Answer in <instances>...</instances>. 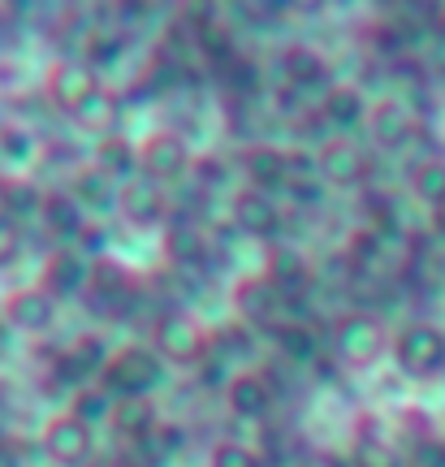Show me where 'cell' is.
Returning <instances> with one entry per match:
<instances>
[{"instance_id":"4316f807","label":"cell","mask_w":445,"mask_h":467,"mask_svg":"<svg viewBox=\"0 0 445 467\" xmlns=\"http://www.w3.org/2000/svg\"><path fill=\"white\" fill-rule=\"evenodd\" d=\"M367 117H372V139L385 143V148H398L407 139V130H411V121H407V113L398 104H377Z\"/></svg>"},{"instance_id":"b9f144b4","label":"cell","mask_w":445,"mask_h":467,"mask_svg":"<svg viewBox=\"0 0 445 467\" xmlns=\"http://www.w3.org/2000/svg\"><path fill=\"white\" fill-rule=\"evenodd\" d=\"M203 385H221V364H203Z\"/></svg>"},{"instance_id":"6da1fadb","label":"cell","mask_w":445,"mask_h":467,"mask_svg":"<svg viewBox=\"0 0 445 467\" xmlns=\"http://www.w3.org/2000/svg\"><path fill=\"white\" fill-rule=\"evenodd\" d=\"M208 347H212V334L186 307H165L151 320V350L169 364H203Z\"/></svg>"},{"instance_id":"d4e9b609","label":"cell","mask_w":445,"mask_h":467,"mask_svg":"<svg viewBox=\"0 0 445 467\" xmlns=\"http://www.w3.org/2000/svg\"><path fill=\"white\" fill-rule=\"evenodd\" d=\"M363 113H367V104H363L359 87H329L320 100V117L329 126H355V121H363Z\"/></svg>"},{"instance_id":"f1b7e54d","label":"cell","mask_w":445,"mask_h":467,"mask_svg":"<svg viewBox=\"0 0 445 467\" xmlns=\"http://www.w3.org/2000/svg\"><path fill=\"white\" fill-rule=\"evenodd\" d=\"M74 416L91 429V424L113 416V399H109L104 389H78V394H74Z\"/></svg>"},{"instance_id":"f546056e","label":"cell","mask_w":445,"mask_h":467,"mask_svg":"<svg viewBox=\"0 0 445 467\" xmlns=\"http://www.w3.org/2000/svg\"><path fill=\"white\" fill-rule=\"evenodd\" d=\"M221 78H225V87H230L233 96H251V91L260 87V69H255V61L233 57L230 66H221Z\"/></svg>"},{"instance_id":"e0dca14e","label":"cell","mask_w":445,"mask_h":467,"mask_svg":"<svg viewBox=\"0 0 445 467\" xmlns=\"http://www.w3.org/2000/svg\"><path fill=\"white\" fill-rule=\"evenodd\" d=\"M87 277H91V265L87 255H78L74 247L66 251H52L48 265H44V295L52 299H69V295H83Z\"/></svg>"},{"instance_id":"3957f363","label":"cell","mask_w":445,"mask_h":467,"mask_svg":"<svg viewBox=\"0 0 445 467\" xmlns=\"http://www.w3.org/2000/svg\"><path fill=\"white\" fill-rule=\"evenodd\" d=\"M329 342L347 368H372L385 350V325L367 312H347V317L333 320Z\"/></svg>"},{"instance_id":"44dd1931","label":"cell","mask_w":445,"mask_h":467,"mask_svg":"<svg viewBox=\"0 0 445 467\" xmlns=\"http://www.w3.org/2000/svg\"><path fill=\"white\" fill-rule=\"evenodd\" d=\"M39 221L48 225V234H57V238H74V243H78V234L87 230L83 203L74 200L69 191H48V195H44V208H39Z\"/></svg>"},{"instance_id":"4fadbf2b","label":"cell","mask_w":445,"mask_h":467,"mask_svg":"<svg viewBox=\"0 0 445 467\" xmlns=\"http://www.w3.org/2000/svg\"><path fill=\"white\" fill-rule=\"evenodd\" d=\"M394 355L398 364L407 368V372H432V368L445 359V337L437 334V329H429V325H411V329H402L394 342Z\"/></svg>"},{"instance_id":"8992f818","label":"cell","mask_w":445,"mask_h":467,"mask_svg":"<svg viewBox=\"0 0 445 467\" xmlns=\"http://www.w3.org/2000/svg\"><path fill=\"white\" fill-rule=\"evenodd\" d=\"M87 299L96 312H109V317H121L126 307L134 303L139 295V282L130 277V268L121 260H109V255H96L91 260V277H87Z\"/></svg>"},{"instance_id":"d590c367","label":"cell","mask_w":445,"mask_h":467,"mask_svg":"<svg viewBox=\"0 0 445 467\" xmlns=\"http://www.w3.org/2000/svg\"><path fill=\"white\" fill-rule=\"evenodd\" d=\"M415 191H419V200L441 203L445 200V169L441 165H424L419 173H415Z\"/></svg>"},{"instance_id":"d6986e66","label":"cell","mask_w":445,"mask_h":467,"mask_svg":"<svg viewBox=\"0 0 445 467\" xmlns=\"http://www.w3.org/2000/svg\"><path fill=\"white\" fill-rule=\"evenodd\" d=\"M117 437L126 441H143L160 429V416H156V402L151 399H113V416H109Z\"/></svg>"},{"instance_id":"277c9868","label":"cell","mask_w":445,"mask_h":467,"mask_svg":"<svg viewBox=\"0 0 445 467\" xmlns=\"http://www.w3.org/2000/svg\"><path fill=\"white\" fill-rule=\"evenodd\" d=\"M104 83H99V74L87 61H57L48 69V78H44V96H48L52 109H61V113L78 117L87 104L96 100Z\"/></svg>"},{"instance_id":"d6a6232c","label":"cell","mask_w":445,"mask_h":467,"mask_svg":"<svg viewBox=\"0 0 445 467\" xmlns=\"http://www.w3.org/2000/svg\"><path fill=\"white\" fill-rule=\"evenodd\" d=\"M113 117H117V96H113V91H99L96 100L78 113V121H83V126H91V130H109V121H113Z\"/></svg>"},{"instance_id":"8fae6325","label":"cell","mask_w":445,"mask_h":467,"mask_svg":"<svg viewBox=\"0 0 445 467\" xmlns=\"http://www.w3.org/2000/svg\"><path fill=\"white\" fill-rule=\"evenodd\" d=\"M5 320L14 329H26V334H48L52 320H57V299L44 295V285H31V290H14L5 299Z\"/></svg>"},{"instance_id":"74e56055","label":"cell","mask_w":445,"mask_h":467,"mask_svg":"<svg viewBox=\"0 0 445 467\" xmlns=\"http://www.w3.org/2000/svg\"><path fill=\"white\" fill-rule=\"evenodd\" d=\"M31 148H35V139L26 130H17V126H5V130H0V151H5L9 161H26Z\"/></svg>"},{"instance_id":"ee69618b","label":"cell","mask_w":445,"mask_h":467,"mask_svg":"<svg viewBox=\"0 0 445 467\" xmlns=\"http://www.w3.org/2000/svg\"><path fill=\"white\" fill-rule=\"evenodd\" d=\"M0 467H17V454L9 451V446H5V441H0Z\"/></svg>"},{"instance_id":"83f0119b","label":"cell","mask_w":445,"mask_h":467,"mask_svg":"<svg viewBox=\"0 0 445 467\" xmlns=\"http://www.w3.org/2000/svg\"><path fill=\"white\" fill-rule=\"evenodd\" d=\"M121 52H126V39H121V35H117V31H99V35H91V39H87L83 61L99 74L104 66H117V61H121Z\"/></svg>"},{"instance_id":"cb8c5ba5","label":"cell","mask_w":445,"mask_h":467,"mask_svg":"<svg viewBox=\"0 0 445 467\" xmlns=\"http://www.w3.org/2000/svg\"><path fill=\"white\" fill-rule=\"evenodd\" d=\"M39 208H44V191L35 182H22V178H5L0 182V213L5 217H14L22 225L26 217H39Z\"/></svg>"},{"instance_id":"836d02e7","label":"cell","mask_w":445,"mask_h":467,"mask_svg":"<svg viewBox=\"0 0 445 467\" xmlns=\"http://www.w3.org/2000/svg\"><path fill=\"white\" fill-rule=\"evenodd\" d=\"M212 347L221 350V355H251V329L247 325H225V329H216L212 334Z\"/></svg>"},{"instance_id":"ffe728a7","label":"cell","mask_w":445,"mask_h":467,"mask_svg":"<svg viewBox=\"0 0 445 467\" xmlns=\"http://www.w3.org/2000/svg\"><path fill=\"white\" fill-rule=\"evenodd\" d=\"M281 74L290 87H320L329 83V61L312 48V44H285L281 48Z\"/></svg>"},{"instance_id":"8d00e7d4","label":"cell","mask_w":445,"mask_h":467,"mask_svg":"<svg viewBox=\"0 0 445 467\" xmlns=\"http://www.w3.org/2000/svg\"><path fill=\"white\" fill-rule=\"evenodd\" d=\"M191 173H195L199 186L208 191V186H221L225 178H230V165H225L221 156H212V151H208V156H195V165H191Z\"/></svg>"},{"instance_id":"5b68a950","label":"cell","mask_w":445,"mask_h":467,"mask_svg":"<svg viewBox=\"0 0 445 467\" xmlns=\"http://www.w3.org/2000/svg\"><path fill=\"white\" fill-rule=\"evenodd\" d=\"M191 165H195V156H191V148H186V139H181L178 130H156V134H148L143 148H139V169H143V178L156 186L186 178Z\"/></svg>"},{"instance_id":"f35d334b","label":"cell","mask_w":445,"mask_h":467,"mask_svg":"<svg viewBox=\"0 0 445 467\" xmlns=\"http://www.w3.org/2000/svg\"><path fill=\"white\" fill-rule=\"evenodd\" d=\"M52 372H57V381H66V385H83L87 377H91V368L74 355V350H66V355H57V364H52Z\"/></svg>"},{"instance_id":"7a4b0ae2","label":"cell","mask_w":445,"mask_h":467,"mask_svg":"<svg viewBox=\"0 0 445 467\" xmlns=\"http://www.w3.org/2000/svg\"><path fill=\"white\" fill-rule=\"evenodd\" d=\"M165 377V359L148 347H121L104 364L99 372V385H104V394H113V399H151V389L160 385Z\"/></svg>"},{"instance_id":"30bf717a","label":"cell","mask_w":445,"mask_h":467,"mask_svg":"<svg viewBox=\"0 0 445 467\" xmlns=\"http://www.w3.org/2000/svg\"><path fill=\"white\" fill-rule=\"evenodd\" d=\"M117 213L130 221V225H160L169 217V200H165V186L148 182V178H134L117 191Z\"/></svg>"},{"instance_id":"1f68e13d","label":"cell","mask_w":445,"mask_h":467,"mask_svg":"<svg viewBox=\"0 0 445 467\" xmlns=\"http://www.w3.org/2000/svg\"><path fill=\"white\" fill-rule=\"evenodd\" d=\"M69 350H74V355H78V359H83V364L91 368V372H104V364L113 359V355H109V347H104V337H99V334H78Z\"/></svg>"},{"instance_id":"9a60e30c","label":"cell","mask_w":445,"mask_h":467,"mask_svg":"<svg viewBox=\"0 0 445 467\" xmlns=\"http://www.w3.org/2000/svg\"><path fill=\"white\" fill-rule=\"evenodd\" d=\"M225 407L233 420H264L273 407V385L264 372H238L225 385Z\"/></svg>"},{"instance_id":"7402d4cb","label":"cell","mask_w":445,"mask_h":467,"mask_svg":"<svg viewBox=\"0 0 445 467\" xmlns=\"http://www.w3.org/2000/svg\"><path fill=\"white\" fill-rule=\"evenodd\" d=\"M91 165H99L113 182H134V169H139V143L134 139H126V134H104L96 143V161Z\"/></svg>"},{"instance_id":"5bb4252c","label":"cell","mask_w":445,"mask_h":467,"mask_svg":"<svg viewBox=\"0 0 445 467\" xmlns=\"http://www.w3.org/2000/svg\"><path fill=\"white\" fill-rule=\"evenodd\" d=\"M264 277L277 285L285 299H298V295L312 285L316 268H312V260H307L303 251H295V247H268V255H264Z\"/></svg>"},{"instance_id":"7bdbcfd3","label":"cell","mask_w":445,"mask_h":467,"mask_svg":"<svg viewBox=\"0 0 445 467\" xmlns=\"http://www.w3.org/2000/svg\"><path fill=\"white\" fill-rule=\"evenodd\" d=\"M5 355H9V320L0 317V359H5Z\"/></svg>"},{"instance_id":"60d3db41","label":"cell","mask_w":445,"mask_h":467,"mask_svg":"<svg viewBox=\"0 0 445 467\" xmlns=\"http://www.w3.org/2000/svg\"><path fill=\"white\" fill-rule=\"evenodd\" d=\"M104 247V230H99V225H87L83 234H78V243H74V251H78V255H87V251H99Z\"/></svg>"},{"instance_id":"ab89813d","label":"cell","mask_w":445,"mask_h":467,"mask_svg":"<svg viewBox=\"0 0 445 467\" xmlns=\"http://www.w3.org/2000/svg\"><path fill=\"white\" fill-rule=\"evenodd\" d=\"M290 195H295L298 208H320V200H325L316 178H290Z\"/></svg>"},{"instance_id":"e575fe53","label":"cell","mask_w":445,"mask_h":467,"mask_svg":"<svg viewBox=\"0 0 445 467\" xmlns=\"http://www.w3.org/2000/svg\"><path fill=\"white\" fill-rule=\"evenodd\" d=\"M22 255V225L0 213V268H9Z\"/></svg>"},{"instance_id":"484cf974","label":"cell","mask_w":445,"mask_h":467,"mask_svg":"<svg viewBox=\"0 0 445 467\" xmlns=\"http://www.w3.org/2000/svg\"><path fill=\"white\" fill-rule=\"evenodd\" d=\"M277 350L285 355V359H295V364H303V359H316V350H320V337H316L312 325H303V320H285L277 334Z\"/></svg>"},{"instance_id":"ba28073f","label":"cell","mask_w":445,"mask_h":467,"mask_svg":"<svg viewBox=\"0 0 445 467\" xmlns=\"http://www.w3.org/2000/svg\"><path fill=\"white\" fill-rule=\"evenodd\" d=\"M233 307H238L243 325H255V329H273V334H277L281 325H285V320H281L285 295L268 282L264 273H251V277H243V282L233 285Z\"/></svg>"},{"instance_id":"9c48e42d","label":"cell","mask_w":445,"mask_h":467,"mask_svg":"<svg viewBox=\"0 0 445 467\" xmlns=\"http://www.w3.org/2000/svg\"><path fill=\"white\" fill-rule=\"evenodd\" d=\"M316 169H320V178L333 186H359L367 178V156H363L350 139H325L320 151H316Z\"/></svg>"},{"instance_id":"ac0fdd59","label":"cell","mask_w":445,"mask_h":467,"mask_svg":"<svg viewBox=\"0 0 445 467\" xmlns=\"http://www.w3.org/2000/svg\"><path fill=\"white\" fill-rule=\"evenodd\" d=\"M160 247H165L169 265L181 273V268L203 265V260H208V251H212V243H208V234L199 230L195 221H173V225L165 230V243H160Z\"/></svg>"},{"instance_id":"7c38bea8","label":"cell","mask_w":445,"mask_h":467,"mask_svg":"<svg viewBox=\"0 0 445 467\" xmlns=\"http://www.w3.org/2000/svg\"><path fill=\"white\" fill-rule=\"evenodd\" d=\"M230 221H233V230L247 234V238H273L281 225V208L268 200L264 191H238L230 208Z\"/></svg>"},{"instance_id":"4dcf8cb0","label":"cell","mask_w":445,"mask_h":467,"mask_svg":"<svg viewBox=\"0 0 445 467\" xmlns=\"http://www.w3.org/2000/svg\"><path fill=\"white\" fill-rule=\"evenodd\" d=\"M212 467H264V459L251 451V446H243V441H221V446H212V459H208Z\"/></svg>"},{"instance_id":"603a6c76","label":"cell","mask_w":445,"mask_h":467,"mask_svg":"<svg viewBox=\"0 0 445 467\" xmlns=\"http://www.w3.org/2000/svg\"><path fill=\"white\" fill-rule=\"evenodd\" d=\"M117 191H121V186L99 165H83L74 173V182H69V195L83 203V208H117Z\"/></svg>"},{"instance_id":"52a82bcc","label":"cell","mask_w":445,"mask_h":467,"mask_svg":"<svg viewBox=\"0 0 445 467\" xmlns=\"http://www.w3.org/2000/svg\"><path fill=\"white\" fill-rule=\"evenodd\" d=\"M44 454H48L57 467H87L91 454H96V433L87 429L74 411H61L44 424Z\"/></svg>"},{"instance_id":"2e32d148","label":"cell","mask_w":445,"mask_h":467,"mask_svg":"<svg viewBox=\"0 0 445 467\" xmlns=\"http://www.w3.org/2000/svg\"><path fill=\"white\" fill-rule=\"evenodd\" d=\"M243 173H247L251 191H273V186H290V151L273 148V143H251L243 151Z\"/></svg>"}]
</instances>
